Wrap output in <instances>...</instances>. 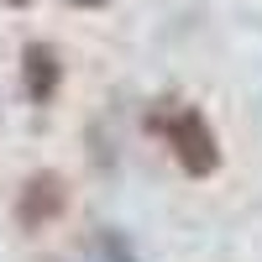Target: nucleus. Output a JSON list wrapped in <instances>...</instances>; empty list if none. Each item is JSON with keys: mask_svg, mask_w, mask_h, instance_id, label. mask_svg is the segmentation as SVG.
I'll list each match as a JSON object with an SVG mask.
<instances>
[{"mask_svg": "<svg viewBox=\"0 0 262 262\" xmlns=\"http://www.w3.org/2000/svg\"><path fill=\"white\" fill-rule=\"evenodd\" d=\"M158 126H163V142H168L173 158H179V168H184V173H194V179H210V173L221 168V142H215L210 121L194 111V105H179V111H168Z\"/></svg>", "mask_w": 262, "mask_h": 262, "instance_id": "obj_1", "label": "nucleus"}, {"mask_svg": "<svg viewBox=\"0 0 262 262\" xmlns=\"http://www.w3.org/2000/svg\"><path fill=\"white\" fill-rule=\"evenodd\" d=\"M74 6H100V0H74Z\"/></svg>", "mask_w": 262, "mask_h": 262, "instance_id": "obj_4", "label": "nucleus"}, {"mask_svg": "<svg viewBox=\"0 0 262 262\" xmlns=\"http://www.w3.org/2000/svg\"><path fill=\"white\" fill-rule=\"evenodd\" d=\"M21 79H27L32 100H53V90H58V58H53V48L32 42V48L21 53Z\"/></svg>", "mask_w": 262, "mask_h": 262, "instance_id": "obj_3", "label": "nucleus"}, {"mask_svg": "<svg viewBox=\"0 0 262 262\" xmlns=\"http://www.w3.org/2000/svg\"><path fill=\"white\" fill-rule=\"evenodd\" d=\"M63 205H69V194H63V179L58 173H37V179L21 184V200H16V221L27 226V231H42V226H53Z\"/></svg>", "mask_w": 262, "mask_h": 262, "instance_id": "obj_2", "label": "nucleus"}]
</instances>
